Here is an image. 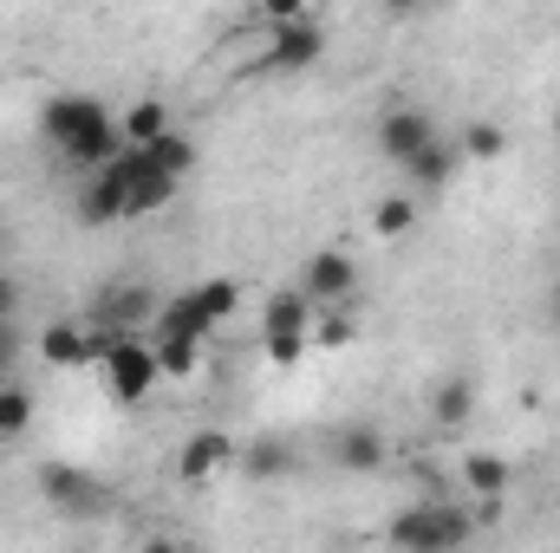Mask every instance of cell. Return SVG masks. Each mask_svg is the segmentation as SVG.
<instances>
[{
  "label": "cell",
  "mask_w": 560,
  "mask_h": 553,
  "mask_svg": "<svg viewBox=\"0 0 560 553\" xmlns=\"http://www.w3.org/2000/svg\"><path fill=\"white\" fill-rule=\"evenodd\" d=\"M39 131H46V143L59 150V163H66L72 176H98L112 156H125V131L112 125L105 98H92V92H59V98H46Z\"/></svg>",
  "instance_id": "cell-1"
},
{
  "label": "cell",
  "mask_w": 560,
  "mask_h": 553,
  "mask_svg": "<svg viewBox=\"0 0 560 553\" xmlns=\"http://www.w3.org/2000/svg\"><path fill=\"white\" fill-rule=\"evenodd\" d=\"M469 534H476V521H469V508H456V502H411V508H398L392 528H385V541L398 553H463Z\"/></svg>",
  "instance_id": "cell-2"
},
{
  "label": "cell",
  "mask_w": 560,
  "mask_h": 553,
  "mask_svg": "<svg viewBox=\"0 0 560 553\" xmlns=\"http://www.w3.org/2000/svg\"><path fill=\"white\" fill-rule=\"evenodd\" d=\"M105 176H112V183H118V196H125V222L156 215V209L176 196V176H170V169H156V163H150V150H125V156H112V163H105Z\"/></svg>",
  "instance_id": "cell-3"
},
{
  "label": "cell",
  "mask_w": 560,
  "mask_h": 553,
  "mask_svg": "<svg viewBox=\"0 0 560 553\" xmlns=\"http://www.w3.org/2000/svg\"><path fill=\"white\" fill-rule=\"evenodd\" d=\"M39 495H46L59 515H72V521H98V515L112 508V489H105L98 475L72 469V462H39Z\"/></svg>",
  "instance_id": "cell-4"
},
{
  "label": "cell",
  "mask_w": 560,
  "mask_h": 553,
  "mask_svg": "<svg viewBox=\"0 0 560 553\" xmlns=\"http://www.w3.org/2000/svg\"><path fill=\"white\" fill-rule=\"evenodd\" d=\"M105 385H112V398L118 404H143L150 398V385H156V358H150V345L143 339H118V332H105Z\"/></svg>",
  "instance_id": "cell-5"
},
{
  "label": "cell",
  "mask_w": 560,
  "mask_h": 553,
  "mask_svg": "<svg viewBox=\"0 0 560 553\" xmlns=\"http://www.w3.org/2000/svg\"><path fill=\"white\" fill-rule=\"evenodd\" d=\"M430 143H436V125H430V111H418V105H392L378 118V156L398 163V169H411Z\"/></svg>",
  "instance_id": "cell-6"
},
{
  "label": "cell",
  "mask_w": 560,
  "mask_h": 553,
  "mask_svg": "<svg viewBox=\"0 0 560 553\" xmlns=\"http://www.w3.org/2000/svg\"><path fill=\"white\" fill-rule=\"evenodd\" d=\"M156 306H163V299H156L143 280H125V286H105V293H98L92 319H98L105 332H118V339H138V326L156 319Z\"/></svg>",
  "instance_id": "cell-7"
},
{
  "label": "cell",
  "mask_w": 560,
  "mask_h": 553,
  "mask_svg": "<svg viewBox=\"0 0 560 553\" xmlns=\"http://www.w3.org/2000/svg\"><path fill=\"white\" fill-rule=\"evenodd\" d=\"M319 52H326V26L313 13L275 26V39H268V66L275 72H306V66H319Z\"/></svg>",
  "instance_id": "cell-8"
},
{
  "label": "cell",
  "mask_w": 560,
  "mask_h": 553,
  "mask_svg": "<svg viewBox=\"0 0 560 553\" xmlns=\"http://www.w3.org/2000/svg\"><path fill=\"white\" fill-rule=\"evenodd\" d=\"M352 286H359V268H352V255H339V248H319V255L306 261V280H300V293H306L319 313H326V306H346Z\"/></svg>",
  "instance_id": "cell-9"
},
{
  "label": "cell",
  "mask_w": 560,
  "mask_h": 553,
  "mask_svg": "<svg viewBox=\"0 0 560 553\" xmlns=\"http://www.w3.org/2000/svg\"><path fill=\"white\" fill-rule=\"evenodd\" d=\"M235 462H242V443L222 436V430H196V436L176 449V475H183V482H209V475H222V469H235Z\"/></svg>",
  "instance_id": "cell-10"
},
{
  "label": "cell",
  "mask_w": 560,
  "mask_h": 553,
  "mask_svg": "<svg viewBox=\"0 0 560 553\" xmlns=\"http://www.w3.org/2000/svg\"><path fill=\"white\" fill-rule=\"evenodd\" d=\"M332 469H346V475H378V469H385V436H378L372 423H346V430L332 436Z\"/></svg>",
  "instance_id": "cell-11"
},
{
  "label": "cell",
  "mask_w": 560,
  "mask_h": 553,
  "mask_svg": "<svg viewBox=\"0 0 560 553\" xmlns=\"http://www.w3.org/2000/svg\"><path fill=\"white\" fill-rule=\"evenodd\" d=\"M313 313H319V306H313L300 286H280V293H268V313H261V339H306Z\"/></svg>",
  "instance_id": "cell-12"
},
{
  "label": "cell",
  "mask_w": 560,
  "mask_h": 553,
  "mask_svg": "<svg viewBox=\"0 0 560 553\" xmlns=\"http://www.w3.org/2000/svg\"><path fill=\"white\" fill-rule=\"evenodd\" d=\"M39 358L59 365V372H79V365H98V345H92L72 319H52V326L39 332Z\"/></svg>",
  "instance_id": "cell-13"
},
{
  "label": "cell",
  "mask_w": 560,
  "mask_h": 553,
  "mask_svg": "<svg viewBox=\"0 0 560 553\" xmlns=\"http://www.w3.org/2000/svg\"><path fill=\"white\" fill-rule=\"evenodd\" d=\"M300 469V456H293V443H280V436H255L248 449H242V475H255V482H275V475H293Z\"/></svg>",
  "instance_id": "cell-14"
},
{
  "label": "cell",
  "mask_w": 560,
  "mask_h": 553,
  "mask_svg": "<svg viewBox=\"0 0 560 553\" xmlns=\"http://www.w3.org/2000/svg\"><path fill=\"white\" fill-rule=\"evenodd\" d=\"M509 475H515V469H509L502 456H489V449H469V456H463V482H469L476 502H482V495H502Z\"/></svg>",
  "instance_id": "cell-15"
},
{
  "label": "cell",
  "mask_w": 560,
  "mask_h": 553,
  "mask_svg": "<svg viewBox=\"0 0 560 553\" xmlns=\"http://www.w3.org/2000/svg\"><path fill=\"white\" fill-rule=\"evenodd\" d=\"M156 138H170V111H163L156 98H138V105L125 111V150H150Z\"/></svg>",
  "instance_id": "cell-16"
},
{
  "label": "cell",
  "mask_w": 560,
  "mask_h": 553,
  "mask_svg": "<svg viewBox=\"0 0 560 553\" xmlns=\"http://www.w3.org/2000/svg\"><path fill=\"white\" fill-rule=\"evenodd\" d=\"M430 416L450 423V430L469 423V416H476V385H469V378H443V385L430 391Z\"/></svg>",
  "instance_id": "cell-17"
},
{
  "label": "cell",
  "mask_w": 560,
  "mask_h": 553,
  "mask_svg": "<svg viewBox=\"0 0 560 553\" xmlns=\"http://www.w3.org/2000/svg\"><path fill=\"white\" fill-rule=\"evenodd\" d=\"M456 163H463V150H456L450 138H436L418 163H411V183H418V189H443V183L456 176Z\"/></svg>",
  "instance_id": "cell-18"
},
{
  "label": "cell",
  "mask_w": 560,
  "mask_h": 553,
  "mask_svg": "<svg viewBox=\"0 0 560 553\" xmlns=\"http://www.w3.org/2000/svg\"><path fill=\"white\" fill-rule=\"evenodd\" d=\"M26 423H33V391L13 378V385H0V443H20Z\"/></svg>",
  "instance_id": "cell-19"
},
{
  "label": "cell",
  "mask_w": 560,
  "mask_h": 553,
  "mask_svg": "<svg viewBox=\"0 0 560 553\" xmlns=\"http://www.w3.org/2000/svg\"><path fill=\"white\" fill-rule=\"evenodd\" d=\"M189 293H196V313L209 319V332L242 306V286H235V280H202V286H189Z\"/></svg>",
  "instance_id": "cell-20"
},
{
  "label": "cell",
  "mask_w": 560,
  "mask_h": 553,
  "mask_svg": "<svg viewBox=\"0 0 560 553\" xmlns=\"http://www.w3.org/2000/svg\"><path fill=\"white\" fill-rule=\"evenodd\" d=\"M456 150H463L469 163H495V156L509 150V131H502V125H489V118H476V125L456 138Z\"/></svg>",
  "instance_id": "cell-21"
},
{
  "label": "cell",
  "mask_w": 560,
  "mask_h": 553,
  "mask_svg": "<svg viewBox=\"0 0 560 553\" xmlns=\"http://www.w3.org/2000/svg\"><path fill=\"white\" fill-rule=\"evenodd\" d=\"M150 358H156V378H189L196 372V339H156Z\"/></svg>",
  "instance_id": "cell-22"
},
{
  "label": "cell",
  "mask_w": 560,
  "mask_h": 553,
  "mask_svg": "<svg viewBox=\"0 0 560 553\" xmlns=\"http://www.w3.org/2000/svg\"><path fill=\"white\" fill-rule=\"evenodd\" d=\"M150 163H156V169H170V176H183V169L196 163V143L183 138V131H170V138L150 143Z\"/></svg>",
  "instance_id": "cell-23"
},
{
  "label": "cell",
  "mask_w": 560,
  "mask_h": 553,
  "mask_svg": "<svg viewBox=\"0 0 560 553\" xmlns=\"http://www.w3.org/2000/svg\"><path fill=\"white\" fill-rule=\"evenodd\" d=\"M411 222H418V202H411V196H385V202L372 209V228H378V235H405Z\"/></svg>",
  "instance_id": "cell-24"
},
{
  "label": "cell",
  "mask_w": 560,
  "mask_h": 553,
  "mask_svg": "<svg viewBox=\"0 0 560 553\" xmlns=\"http://www.w3.org/2000/svg\"><path fill=\"white\" fill-rule=\"evenodd\" d=\"M20 352H26L20 326H13V319H0V385H13V365H20Z\"/></svg>",
  "instance_id": "cell-25"
},
{
  "label": "cell",
  "mask_w": 560,
  "mask_h": 553,
  "mask_svg": "<svg viewBox=\"0 0 560 553\" xmlns=\"http://www.w3.org/2000/svg\"><path fill=\"white\" fill-rule=\"evenodd\" d=\"M313 339H319V345H326V352H339V345H346V339H352V319H346V313H339V306H326V319H319V332H313Z\"/></svg>",
  "instance_id": "cell-26"
},
{
  "label": "cell",
  "mask_w": 560,
  "mask_h": 553,
  "mask_svg": "<svg viewBox=\"0 0 560 553\" xmlns=\"http://www.w3.org/2000/svg\"><path fill=\"white\" fill-rule=\"evenodd\" d=\"M268 358H275L280 372H287V365H300V358H306V339H268Z\"/></svg>",
  "instance_id": "cell-27"
},
{
  "label": "cell",
  "mask_w": 560,
  "mask_h": 553,
  "mask_svg": "<svg viewBox=\"0 0 560 553\" xmlns=\"http://www.w3.org/2000/svg\"><path fill=\"white\" fill-rule=\"evenodd\" d=\"M469 521H476V528H502V495H482V502H469Z\"/></svg>",
  "instance_id": "cell-28"
},
{
  "label": "cell",
  "mask_w": 560,
  "mask_h": 553,
  "mask_svg": "<svg viewBox=\"0 0 560 553\" xmlns=\"http://www.w3.org/2000/svg\"><path fill=\"white\" fill-rule=\"evenodd\" d=\"M13 313H20V280L0 274V319H13Z\"/></svg>",
  "instance_id": "cell-29"
},
{
  "label": "cell",
  "mask_w": 560,
  "mask_h": 553,
  "mask_svg": "<svg viewBox=\"0 0 560 553\" xmlns=\"http://www.w3.org/2000/svg\"><path fill=\"white\" fill-rule=\"evenodd\" d=\"M138 553H189V548H176V541H143Z\"/></svg>",
  "instance_id": "cell-30"
},
{
  "label": "cell",
  "mask_w": 560,
  "mask_h": 553,
  "mask_svg": "<svg viewBox=\"0 0 560 553\" xmlns=\"http://www.w3.org/2000/svg\"><path fill=\"white\" fill-rule=\"evenodd\" d=\"M548 313H555V326H560V280H555V293H548Z\"/></svg>",
  "instance_id": "cell-31"
},
{
  "label": "cell",
  "mask_w": 560,
  "mask_h": 553,
  "mask_svg": "<svg viewBox=\"0 0 560 553\" xmlns=\"http://www.w3.org/2000/svg\"><path fill=\"white\" fill-rule=\"evenodd\" d=\"M555 138H560V111H555Z\"/></svg>",
  "instance_id": "cell-32"
}]
</instances>
